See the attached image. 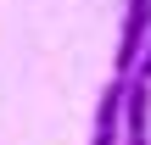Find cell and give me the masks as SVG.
<instances>
[{"mask_svg":"<svg viewBox=\"0 0 151 145\" xmlns=\"http://www.w3.org/2000/svg\"><path fill=\"white\" fill-rule=\"evenodd\" d=\"M123 89H129V78L118 73L106 89H101V101H95V134L90 145H123Z\"/></svg>","mask_w":151,"mask_h":145,"instance_id":"3","label":"cell"},{"mask_svg":"<svg viewBox=\"0 0 151 145\" xmlns=\"http://www.w3.org/2000/svg\"><path fill=\"white\" fill-rule=\"evenodd\" d=\"M123 145H151V78L129 73L123 89Z\"/></svg>","mask_w":151,"mask_h":145,"instance_id":"2","label":"cell"},{"mask_svg":"<svg viewBox=\"0 0 151 145\" xmlns=\"http://www.w3.org/2000/svg\"><path fill=\"white\" fill-rule=\"evenodd\" d=\"M151 39V0H123V28H118V50H112V73H140V56H146Z\"/></svg>","mask_w":151,"mask_h":145,"instance_id":"1","label":"cell"},{"mask_svg":"<svg viewBox=\"0 0 151 145\" xmlns=\"http://www.w3.org/2000/svg\"><path fill=\"white\" fill-rule=\"evenodd\" d=\"M140 73L151 78V39H146V56H140Z\"/></svg>","mask_w":151,"mask_h":145,"instance_id":"4","label":"cell"}]
</instances>
